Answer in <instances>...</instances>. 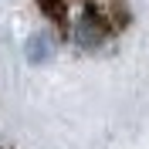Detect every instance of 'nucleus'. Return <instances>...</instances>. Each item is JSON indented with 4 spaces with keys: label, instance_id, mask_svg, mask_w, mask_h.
<instances>
[{
    "label": "nucleus",
    "instance_id": "obj_2",
    "mask_svg": "<svg viewBox=\"0 0 149 149\" xmlns=\"http://www.w3.org/2000/svg\"><path fill=\"white\" fill-rule=\"evenodd\" d=\"M54 3H58V0H51V7H54Z\"/></svg>",
    "mask_w": 149,
    "mask_h": 149
},
{
    "label": "nucleus",
    "instance_id": "obj_1",
    "mask_svg": "<svg viewBox=\"0 0 149 149\" xmlns=\"http://www.w3.org/2000/svg\"><path fill=\"white\" fill-rule=\"evenodd\" d=\"M54 51H58V44H54L51 34H34L27 41V61H31V65H44V61H51Z\"/></svg>",
    "mask_w": 149,
    "mask_h": 149
}]
</instances>
